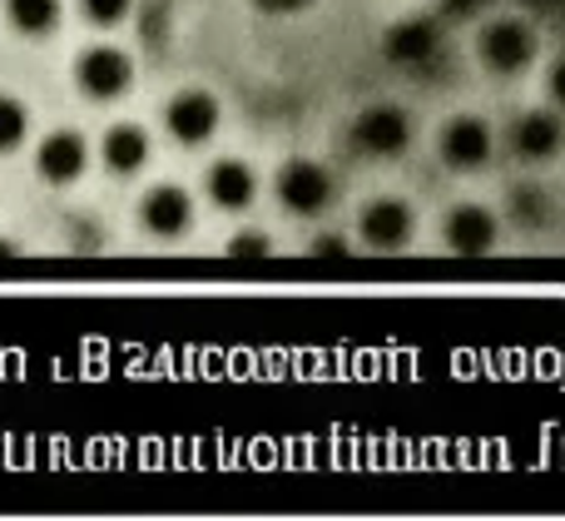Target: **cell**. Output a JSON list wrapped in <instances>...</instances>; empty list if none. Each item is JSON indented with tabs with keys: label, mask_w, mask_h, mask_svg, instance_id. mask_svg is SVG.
Segmentation results:
<instances>
[{
	"label": "cell",
	"mask_w": 565,
	"mask_h": 521,
	"mask_svg": "<svg viewBox=\"0 0 565 521\" xmlns=\"http://www.w3.org/2000/svg\"><path fill=\"white\" fill-rule=\"evenodd\" d=\"M274 194H278V204L288 209V214H298V219H312V214H322V209H332V174L318 164V159H282L278 164V174H274Z\"/></svg>",
	"instance_id": "1"
},
{
	"label": "cell",
	"mask_w": 565,
	"mask_h": 521,
	"mask_svg": "<svg viewBox=\"0 0 565 521\" xmlns=\"http://www.w3.org/2000/svg\"><path fill=\"white\" fill-rule=\"evenodd\" d=\"M75 85L85 99L109 105V99L129 95V85H135V60L119 45H85L75 55Z\"/></svg>",
	"instance_id": "2"
},
{
	"label": "cell",
	"mask_w": 565,
	"mask_h": 521,
	"mask_svg": "<svg viewBox=\"0 0 565 521\" xmlns=\"http://www.w3.org/2000/svg\"><path fill=\"white\" fill-rule=\"evenodd\" d=\"M348 145L367 159H392L412 145V115L402 105H367L348 125Z\"/></svg>",
	"instance_id": "3"
},
{
	"label": "cell",
	"mask_w": 565,
	"mask_h": 521,
	"mask_svg": "<svg viewBox=\"0 0 565 521\" xmlns=\"http://www.w3.org/2000/svg\"><path fill=\"white\" fill-rule=\"evenodd\" d=\"M412 228H417V219H412V204L397 194H377L367 209L358 214V238L367 254H402V248L412 244Z\"/></svg>",
	"instance_id": "4"
},
{
	"label": "cell",
	"mask_w": 565,
	"mask_h": 521,
	"mask_svg": "<svg viewBox=\"0 0 565 521\" xmlns=\"http://www.w3.org/2000/svg\"><path fill=\"white\" fill-rule=\"evenodd\" d=\"M218 119H224V105H218V95H214V89H199V85L179 89V95L164 105L169 139H174V145H184V149L209 145V139H214V129H218Z\"/></svg>",
	"instance_id": "5"
},
{
	"label": "cell",
	"mask_w": 565,
	"mask_h": 521,
	"mask_svg": "<svg viewBox=\"0 0 565 521\" xmlns=\"http://www.w3.org/2000/svg\"><path fill=\"white\" fill-rule=\"evenodd\" d=\"M477 60L491 75H521V70H531V60H536V30L516 15L491 20L477 40Z\"/></svg>",
	"instance_id": "6"
},
{
	"label": "cell",
	"mask_w": 565,
	"mask_h": 521,
	"mask_svg": "<svg viewBox=\"0 0 565 521\" xmlns=\"http://www.w3.org/2000/svg\"><path fill=\"white\" fill-rule=\"evenodd\" d=\"M437 159L451 174H477L491 164V129L477 115H451L437 129Z\"/></svg>",
	"instance_id": "7"
},
{
	"label": "cell",
	"mask_w": 565,
	"mask_h": 521,
	"mask_svg": "<svg viewBox=\"0 0 565 521\" xmlns=\"http://www.w3.org/2000/svg\"><path fill=\"white\" fill-rule=\"evenodd\" d=\"M382 55L397 70H427L431 60L441 55V25L431 15L392 20V25L382 30Z\"/></svg>",
	"instance_id": "8"
},
{
	"label": "cell",
	"mask_w": 565,
	"mask_h": 521,
	"mask_svg": "<svg viewBox=\"0 0 565 521\" xmlns=\"http://www.w3.org/2000/svg\"><path fill=\"white\" fill-rule=\"evenodd\" d=\"M507 149L521 159V164H551V159L565 149V119L556 109H526V115L511 119Z\"/></svg>",
	"instance_id": "9"
},
{
	"label": "cell",
	"mask_w": 565,
	"mask_h": 521,
	"mask_svg": "<svg viewBox=\"0 0 565 521\" xmlns=\"http://www.w3.org/2000/svg\"><path fill=\"white\" fill-rule=\"evenodd\" d=\"M85 169H89V145H85V135H75V129H50V135L35 145V174L45 179L50 189L79 184Z\"/></svg>",
	"instance_id": "10"
},
{
	"label": "cell",
	"mask_w": 565,
	"mask_h": 521,
	"mask_svg": "<svg viewBox=\"0 0 565 521\" xmlns=\"http://www.w3.org/2000/svg\"><path fill=\"white\" fill-rule=\"evenodd\" d=\"M441 244H447V254L457 258H487L497 254V214L481 204H461L447 214V224H441Z\"/></svg>",
	"instance_id": "11"
},
{
	"label": "cell",
	"mask_w": 565,
	"mask_h": 521,
	"mask_svg": "<svg viewBox=\"0 0 565 521\" xmlns=\"http://www.w3.org/2000/svg\"><path fill=\"white\" fill-rule=\"evenodd\" d=\"M139 224H145L149 238H184L189 224H194V199H189V189L154 184L139 199Z\"/></svg>",
	"instance_id": "12"
},
{
	"label": "cell",
	"mask_w": 565,
	"mask_h": 521,
	"mask_svg": "<svg viewBox=\"0 0 565 521\" xmlns=\"http://www.w3.org/2000/svg\"><path fill=\"white\" fill-rule=\"evenodd\" d=\"M204 199L214 209H224V214H238V209H248L258 199V174L254 164H244V159H214L204 174Z\"/></svg>",
	"instance_id": "13"
},
{
	"label": "cell",
	"mask_w": 565,
	"mask_h": 521,
	"mask_svg": "<svg viewBox=\"0 0 565 521\" xmlns=\"http://www.w3.org/2000/svg\"><path fill=\"white\" fill-rule=\"evenodd\" d=\"M99 159L109 174H139L149 164V129L139 125H109L99 139Z\"/></svg>",
	"instance_id": "14"
},
{
	"label": "cell",
	"mask_w": 565,
	"mask_h": 521,
	"mask_svg": "<svg viewBox=\"0 0 565 521\" xmlns=\"http://www.w3.org/2000/svg\"><path fill=\"white\" fill-rule=\"evenodd\" d=\"M6 6V20L15 35L25 40H45L60 30V15H65V0H0Z\"/></svg>",
	"instance_id": "15"
},
{
	"label": "cell",
	"mask_w": 565,
	"mask_h": 521,
	"mask_svg": "<svg viewBox=\"0 0 565 521\" xmlns=\"http://www.w3.org/2000/svg\"><path fill=\"white\" fill-rule=\"evenodd\" d=\"M25 135H30L25 99H15V95H6V89H0V155H15V149L25 145Z\"/></svg>",
	"instance_id": "16"
},
{
	"label": "cell",
	"mask_w": 565,
	"mask_h": 521,
	"mask_svg": "<svg viewBox=\"0 0 565 521\" xmlns=\"http://www.w3.org/2000/svg\"><path fill=\"white\" fill-rule=\"evenodd\" d=\"M511 219H516L521 228H541L551 219L546 194H541L536 184H516V189H511Z\"/></svg>",
	"instance_id": "17"
},
{
	"label": "cell",
	"mask_w": 565,
	"mask_h": 521,
	"mask_svg": "<svg viewBox=\"0 0 565 521\" xmlns=\"http://www.w3.org/2000/svg\"><path fill=\"white\" fill-rule=\"evenodd\" d=\"M75 6H79V15H85L89 25L109 30V25H119V20L135 10V0H75Z\"/></svg>",
	"instance_id": "18"
},
{
	"label": "cell",
	"mask_w": 565,
	"mask_h": 521,
	"mask_svg": "<svg viewBox=\"0 0 565 521\" xmlns=\"http://www.w3.org/2000/svg\"><path fill=\"white\" fill-rule=\"evenodd\" d=\"M228 258H274V244H268L264 228H244V234L228 238Z\"/></svg>",
	"instance_id": "19"
},
{
	"label": "cell",
	"mask_w": 565,
	"mask_h": 521,
	"mask_svg": "<svg viewBox=\"0 0 565 521\" xmlns=\"http://www.w3.org/2000/svg\"><path fill=\"white\" fill-rule=\"evenodd\" d=\"M308 254H312V258H352V244H348L342 234H318V238L308 244Z\"/></svg>",
	"instance_id": "20"
},
{
	"label": "cell",
	"mask_w": 565,
	"mask_h": 521,
	"mask_svg": "<svg viewBox=\"0 0 565 521\" xmlns=\"http://www.w3.org/2000/svg\"><path fill=\"white\" fill-rule=\"evenodd\" d=\"M491 0H441V15L447 20H471L477 10H487Z\"/></svg>",
	"instance_id": "21"
},
{
	"label": "cell",
	"mask_w": 565,
	"mask_h": 521,
	"mask_svg": "<svg viewBox=\"0 0 565 521\" xmlns=\"http://www.w3.org/2000/svg\"><path fill=\"white\" fill-rule=\"evenodd\" d=\"M308 6L312 0H254V10H264V15H298Z\"/></svg>",
	"instance_id": "22"
},
{
	"label": "cell",
	"mask_w": 565,
	"mask_h": 521,
	"mask_svg": "<svg viewBox=\"0 0 565 521\" xmlns=\"http://www.w3.org/2000/svg\"><path fill=\"white\" fill-rule=\"evenodd\" d=\"M546 95H551V105H561V109H565V60H556V65H551V75H546Z\"/></svg>",
	"instance_id": "23"
},
{
	"label": "cell",
	"mask_w": 565,
	"mask_h": 521,
	"mask_svg": "<svg viewBox=\"0 0 565 521\" xmlns=\"http://www.w3.org/2000/svg\"><path fill=\"white\" fill-rule=\"evenodd\" d=\"M0 258H20V244H15V238L0 234Z\"/></svg>",
	"instance_id": "24"
},
{
	"label": "cell",
	"mask_w": 565,
	"mask_h": 521,
	"mask_svg": "<svg viewBox=\"0 0 565 521\" xmlns=\"http://www.w3.org/2000/svg\"><path fill=\"white\" fill-rule=\"evenodd\" d=\"M531 6H556V0H531Z\"/></svg>",
	"instance_id": "25"
}]
</instances>
